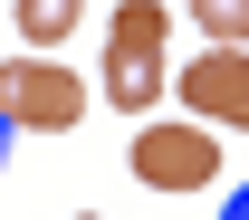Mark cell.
Listing matches in <instances>:
<instances>
[{"instance_id": "cell-1", "label": "cell", "mask_w": 249, "mask_h": 220, "mask_svg": "<svg viewBox=\"0 0 249 220\" xmlns=\"http://www.w3.org/2000/svg\"><path fill=\"white\" fill-rule=\"evenodd\" d=\"M163 29H173L163 0H124L115 19H106V105L144 115V105L173 86V67H163Z\"/></svg>"}, {"instance_id": "cell-2", "label": "cell", "mask_w": 249, "mask_h": 220, "mask_svg": "<svg viewBox=\"0 0 249 220\" xmlns=\"http://www.w3.org/2000/svg\"><path fill=\"white\" fill-rule=\"evenodd\" d=\"M134 182L144 191H211V172H220V125H134Z\"/></svg>"}, {"instance_id": "cell-3", "label": "cell", "mask_w": 249, "mask_h": 220, "mask_svg": "<svg viewBox=\"0 0 249 220\" xmlns=\"http://www.w3.org/2000/svg\"><path fill=\"white\" fill-rule=\"evenodd\" d=\"M0 115H10L19 134H67L77 115H87V86H77L58 58H38V48H29V58L0 67Z\"/></svg>"}, {"instance_id": "cell-4", "label": "cell", "mask_w": 249, "mask_h": 220, "mask_svg": "<svg viewBox=\"0 0 249 220\" xmlns=\"http://www.w3.org/2000/svg\"><path fill=\"white\" fill-rule=\"evenodd\" d=\"M173 86H182V105L201 115V125H220V134L249 125V48H201Z\"/></svg>"}, {"instance_id": "cell-5", "label": "cell", "mask_w": 249, "mask_h": 220, "mask_svg": "<svg viewBox=\"0 0 249 220\" xmlns=\"http://www.w3.org/2000/svg\"><path fill=\"white\" fill-rule=\"evenodd\" d=\"M77 10H87V0H19V38H29V48H58V38L77 29Z\"/></svg>"}, {"instance_id": "cell-6", "label": "cell", "mask_w": 249, "mask_h": 220, "mask_svg": "<svg viewBox=\"0 0 249 220\" xmlns=\"http://www.w3.org/2000/svg\"><path fill=\"white\" fill-rule=\"evenodd\" d=\"M201 48H249V0H192Z\"/></svg>"}, {"instance_id": "cell-7", "label": "cell", "mask_w": 249, "mask_h": 220, "mask_svg": "<svg viewBox=\"0 0 249 220\" xmlns=\"http://www.w3.org/2000/svg\"><path fill=\"white\" fill-rule=\"evenodd\" d=\"M220 220H249V182H240V191H230V211H220Z\"/></svg>"}, {"instance_id": "cell-8", "label": "cell", "mask_w": 249, "mask_h": 220, "mask_svg": "<svg viewBox=\"0 0 249 220\" xmlns=\"http://www.w3.org/2000/svg\"><path fill=\"white\" fill-rule=\"evenodd\" d=\"M10 134H19V125H10V115H0V153H10Z\"/></svg>"}, {"instance_id": "cell-9", "label": "cell", "mask_w": 249, "mask_h": 220, "mask_svg": "<svg viewBox=\"0 0 249 220\" xmlns=\"http://www.w3.org/2000/svg\"><path fill=\"white\" fill-rule=\"evenodd\" d=\"M77 220H96V211H77Z\"/></svg>"}]
</instances>
